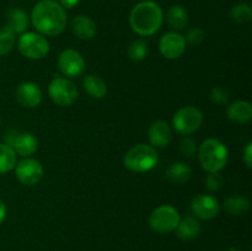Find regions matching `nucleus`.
Wrapping results in <instances>:
<instances>
[{"instance_id":"13","label":"nucleus","mask_w":252,"mask_h":251,"mask_svg":"<svg viewBox=\"0 0 252 251\" xmlns=\"http://www.w3.org/2000/svg\"><path fill=\"white\" fill-rule=\"evenodd\" d=\"M186 41L179 32H166L159 41V51L165 58L179 59L186 52Z\"/></svg>"},{"instance_id":"29","label":"nucleus","mask_w":252,"mask_h":251,"mask_svg":"<svg viewBox=\"0 0 252 251\" xmlns=\"http://www.w3.org/2000/svg\"><path fill=\"white\" fill-rule=\"evenodd\" d=\"M209 97H211L212 102H214L216 105H225L229 101V93L224 86L219 85L212 89Z\"/></svg>"},{"instance_id":"35","label":"nucleus","mask_w":252,"mask_h":251,"mask_svg":"<svg viewBox=\"0 0 252 251\" xmlns=\"http://www.w3.org/2000/svg\"><path fill=\"white\" fill-rule=\"evenodd\" d=\"M226 251H240V250H239V249H236V248H230V249H228Z\"/></svg>"},{"instance_id":"32","label":"nucleus","mask_w":252,"mask_h":251,"mask_svg":"<svg viewBox=\"0 0 252 251\" xmlns=\"http://www.w3.org/2000/svg\"><path fill=\"white\" fill-rule=\"evenodd\" d=\"M243 157H244V161H245L246 166L251 167L252 166V144L251 143H249V144L245 147V149H244Z\"/></svg>"},{"instance_id":"19","label":"nucleus","mask_w":252,"mask_h":251,"mask_svg":"<svg viewBox=\"0 0 252 251\" xmlns=\"http://www.w3.org/2000/svg\"><path fill=\"white\" fill-rule=\"evenodd\" d=\"M191 167L182 161L174 162V164L170 165L166 170V179L169 180L171 184H186V182L191 179Z\"/></svg>"},{"instance_id":"22","label":"nucleus","mask_w":252,"mask_h":251,"mask_svg":"<svg viewBox=\"0 0 252 251\" xmlns=\"http://www.w3.org/2000/svg\"><path fill=\"white\" fill-rule=\"evenodd\" d=\"M167 22L175 30H184L189 25V14L186 10L180 5H174L167 10Z\"/></svg>"},{"instance_id":"28","label":"nucleus","mask_w":252,"mask_h":251,"mask_svg":"<svg viewBox=\"0 0 252 251\" xmlns=\"http://www.w3.org/2000/svg\"><path fill=\"white\" fill-rule=\"evenodd\" d=\"M180 152H181V154L185 155L186 157H192L193 155H196L197 152H198V147H197L196 140L192 139L189 135L182 138V140L180 142Z\"/></svg>"},{"instance_id":"27","label":"nucleus","mask_w":252,"mask_h":251,"mask_svg":"<svg viewBox=\"0 0 252 251\" xmlns=\"http://www.w3.org/2000/svg\"><path fill=\"white\" fill-rule=\"evenodd\" d=\"M230 16L238 24H245V22L250 21L252 17L251 6L246 2H240L231 9Z\"/></svg>"},{"instance_id":"33","label":"nucleus","mask_w":252,"mask_h":251,"mask_svg":"<svg viewBox=\"0 0 252 251\" xmlns=\"http://www.w3.org/2000/svg\"><path fill=\"white\" fill-rule=\"evenodd\" d=\"M80 2V0H59V4L64 7V9H73L74 6Z\"/></svg>"},{"instance_id":"4","label":"nucleus","mask_w":252,"mask_h":251,"mask_svg":"<svg viewBox=\"0 0 252 251\" xmlns=\"http://www.w3.org/2000/svg\"><path fill=\"white\" fill-rule=\"evenodd\" d=\"M159 161L157 149L150 144H137L125 155V166L133 172H147Z\"/></svg>"},{"instance_id":"11","label":"nucleus","mask_w":252,"mask_h":251,"mask_svg":"<svg viewBox=\"0 0 252 251\" xmlns=\"http://www.w3.org/2000/svg\"><path fill=\"white\" fill-rule=\"evenodd\" d=\"M58 68L68 78H78L85 71V61L75 49H65L58 57Z\"/></svg>"},{"instance_id":"30","label":"nucleus","mask_w":252,"mask_h":251,"mask_svg":"<svg viewBox=\"0 0 252 251\" xmlns=\"http://www.w3.org/2000/svg\"><path fill=\"white\" fill-rule=\"evenodd\" d=\"M206 186L209 191H219L224 186V179L219 172H208L206 179Z\"/></svg>"},{"instance_id":"9","label":"nucleus","mask_w":252,"mask_h":251,"mask_svg":"<svg viewBox=\"0 0 252 251\" xmlns=\"http://www.w3.org/2000/svg\"><path fill=\"white\" fill-rule=\"evenodd\" d=\"M5 142L7 145L15 150V153L21 157H30L36 153L38 148V140L32 133L20 132V130H10L5 137Z\"/></svg>"},{"instance_id":"1","label":"nucleus","mask_w":252,"mask_h":251,"mask_svg":"<svg viewBox=\"0 0 252 251\" xmlns=\"http://www.w3.org/2000/svg\"><path fill=\"white\" fill-rule=\"evenodd\" d=\"M31 20L41 34L58 36L66 27L65 9L56 0H41L32 9Z\"/></svg>"},{"instance_id":"24","label":"nucleus","mask_w":252,"mask_h":251,"mask_svg":"<svg viewBox=\"0 0 252 251\" xmlns=\"http://www.w3.org/2000/svg\"><path fill=\"white\" fill-rule=\"evenodd\" d=\"M16 166V153L6 143L0 144V175L11 171Z\"/></svg>"},{"instance_id":"34","label":"nucleus","mask_w":252,"mask_h":251,"mask_svg":"<svg viewBox=\"0 0 252 251\" xmlns=\"http://www.w3.org/2000/svg\"><path fill=\"white\" fill-rule=\"evenodd\" d=\"M6 213H7L6 206H5V203L2 202V199L0 198V224H1L2 221L5 220V218H6Z\"/></svg>"},{"instance_id":"36","label":"nucleus","mask_w":252,"mask_h":251,"mask_svg":"<svg viewBox=\"0 0 252 251\" xmlns=\"http://www.w3.org/2000/svg\"><path fill=\"white\" fill-rule=\"evenodd\" d=\"M0 122H1V120H0Z\"/></svg>"},{"instance_id":"5","label":"nucleus","mask_w":252,"mask_h":251,"mask_svg":"<svg viewBox=\"0 0 252 251\" xmlns=\"http://www.w3.org/2000/svg\"><path fill=\"white\" fill-rule=\"evenodd\" d=\"M20 53L32 61L44 58L49 53V42L43 34L37 32H24L17 39Z\"/></svg>"},{"instance_id":"21","label":"nucleus","mask_w":252,"mask_h":251,"mask_svg":"<svg viewBox=\"0 0 252 251\" xmlns=\"http://www.w3.org/2000/svg\"><path fill=\"white\" fill-rule=\"evenodd\" d=\"M7 26L15 32V33H24L29 27V16L26 11L20 7L10 10L7 14Z\"/></svg>"},{"instance_id":"14","label":"nucleus","mask_w":252,"mask_h":251,"mask_svg":"<svg viewBox=\"0 0 252 251\" xmlns=\"http://www.w3.org/2000/svg\"><path fill=\"white\" fill-rule=\"evenodd\" d=\"M16 100L26 108H34L42 102V90L32 81L21 83L16 89Z\"/></svg>"},{"instance_id":"17","label":"nucleus","mask_w":252,"mask_h":251,"mask_svg":"<svg viewBox=\"0 0 252 251\" xmlns=\"http://www.w3.org/2000/svg\"><path fill=\"white\" fill-rule=\"evenodd\" d=\"M73 32L78 38L80 39H91L95 37L97 32V26L91 17L85 15H78L71 21Z\"/></svg>"},{"instance_id":"20","label":"nucleus","mask_w":252,"mask_h":251,"mask_svg":"<svg viewBox=\"0 0 252 251\" xmlns=\"http://www.w3.org/2000/svg\"><path fill=\"white\" fill-rule=\"evenodd\" d=\"M84 90L86 91L90 97L93 98H102L105 97L106 94H107V86L106 83L97 75H86L84 78Z\"/></svg>"},{"instance_id":"3","label":"nucleus","mask_w":252,"mask_h":251,"mask_svg":"<svg viewBox=\"0 0 252 251\" xmlns=\"http://www.w3.org/2000/svg\"><path fill=\"white\" fill-rule=\"evenodd\" d=\"M198 159L207 172H219L228 162L229 153L220 140L209 138L198 147Z\"/></svg>"},{"instance_id":"10","label":"nucleus","mask_w":252,"mask_h":251,"mask_svg":"<svg viewBox=\"0 0 252 251\" xmlns=\"http://www.w3.org/2000/svg\"><path fill=\"white\" fill-rule=\"evenodd\" d=\"M16 177L21 184L26 186H33L37 185L43 177V166L38 160L33 157H26L17 162L15 166Z\"/></svg>"},{"instance_id":"25","label":"nucleus","mask_w":252,"mask_h":251,"mask_svg":"<svg viewBox=\"0 0 252 251\" xmlns=\"http://www.w3.org/2000/svg\"><path fill=\"white\" fill-rule=\"evenodd\" d=\"M15 32L7 25L0 26V56H6L12 51L16 42Z\"/></svg>"},{"instance_id":"6","label":"nucleus","mask_w":252,"mask_h":251,"mask_svg":"<svg viewBox=\"0 0 252 251\" xmlns=\"http://www.w3.org/2000/svg\"><path fill=\"white\" fill-rule=\"evenodd\" d=\"M180 220L181 217L176 208L169 204H162L152 212L149 217V226L155 233L167 234L177 228Z\"/></svg>"},{"instance_id":"7","label":"nucleus","mask_w":252,"mask_h":251,"mask_svg":"<svg viewBox=\"0 0 252 251\" xmlns=\"http://www.w3.org/2000/svg\"><path fill=\"white\" fill-rule=\"evenodd\" d=\"M48 95L56 105L68 107L78 100L79 91L73 81L62 76H56L49 83Z\"/></svg>"},{"instance_id":"12","label":"nucleus","mask_w":252,"mask_h":251,"mask_svg":"<svg viewBox=\"0 0 252 251\" xmlns=\"http://www.w3.org/2000/svg\"><path fill=\"white\" fill-rule=\"evenodd\" d=\"M220 211V204L216 197L211 194H199L191 202V212L193 217L203 220L216 218Z\"/></svg>"},{"instance_id":"26","label":"nucleus","mask_w":252,"mask_h":251,"mask_svg":"<svg viewBox=\"0 0 252 251\" xmlns=\"http://www.w3.org/2000/svg\"><path fill=\"white\" fill-rule=\"evenodd\" d=\"M148 56V44L143 39H135L128 47V57L133 62H142Z\"/></svg>"},{"instance_id":"18","label":"nucleus","mask_w":252,"mask_h":251,"mask_svg":"<svg viewBox=\"0 0 252 251\" xmlns=\"http://www.w3.org/2000/svg\"><path fill=\"white\" fill-rule=\"evenodd\" d=\"M176 230L177 236H179L181 240H193L201 233V223H199L198 219L196 217H185L184 219H181L177 225Z\"/></svg>"},{"instance_id":"31","label":"nucleus","mask_w":252,"mask_h":251,"mask_svg":"<svg viewBox=\"0 0 252 251\" xmlns=\"http://www.w3.org/2000/svg\"><path fill=\"white\" fill-rule=\"evenodd\" d=\"M185 41H186V43L192 44V46H198L204 41V31L198 29V27H194V29L189 30L187 32Z\"/></svg>"},{"instance_id":"16","label":"nucleus","mask_w":252,"mask_h":251,"mask_svg":"<svg viewBox=\"0 0 252 251\" xmlns=\"http://www.w3.org/2000/svg\"><path fill=\"white\" fill-rule=\"evenodd\" d=\"M226 116L234 123L245 125L249 123L252 118V106L249 101L238 100L230 103L226 110Z\"/></svg>"},{"instance_id":"23","label":"nucleus","mask_w":252,"mask_h":251,"mask_svg":"<svg viewBox=\"0 0 252 251\" xmlns=\"http://www.w3.org/2000/svg\"><path fill=\"white\" fill-rule=\"evenodd\" d=\"M224 209L230 216H241L250 209V201L248 197L236 194L226 199L223 204Z\"/></svg>"},{"instance_id":"8","label":"nucleus","mask_w":252,"mask_h":251,"mask_svg":"<svg viewBox=\"0 0 252 251\" xmlns=\"http://www.w3.org/2000/svg\"><path fill=\"white\" fill-rule=\"evenodd\" d=\"M203 123V113L193 106H186L177 111L172 118L174 128L184 135H189L199 129Z\"/></svg>"},{"instance_id":"15","label":"nucleus","mask_w":252,"mask_h":251,"mask_svg":"<svg viewBox=\"0 0 252 251\" xmlns=\"http://www.w3.org/2000/svg\"><path fill=\"white\" fill-rule=\"evenodd\" d=\"M150 145L154 148H166L172 139V130L165 121H155L148 130Z\"/></svg>"},{"instance_id":"2","label":"nucleus","mask_w":252,"mask_h":251,"mask_svg":"<svg viewBox=\"0 0 252 251\" xmlns=\"http://www.w3.org/2000/svg\"><path fill=\"white\" fill-rule=\"evenodd\" d=\"M164 21V14L159 4L144 0L135 5L129 15V25L139 36H152L157 33Z\"/></svg>"}]
</instances>
